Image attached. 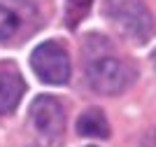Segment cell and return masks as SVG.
Listing matches in <instances>:
<instances>
[{"label": "cell", "mask_w": 156, "mask_h": 147, "mask_svg": "<svg viewBox=\"0 0 156 147\" xmlns=\"http://www.w3.org/2000/svg\"><path fill=\"white\" fill-rule=\"evenodd\" d=\"M103 17L117 31H121L133 42H140V45H144L156 31L154 17L142 0H105Z\"/></svg>", "instance_id": "obj_1"}, {"label": "cell", "mask_w": 156, "mask_h": 147, "mask_svg": "<svg viewBox=\"0 0 156 147\" xmlns=\"http://www.w3.org/2000/svg\"><path fill=\"white\" fill-rule=\"evenodd\" d=\"M86 77L96 94L103 96H119L135 82L133 63L114 56H96L86 65Z\"/></svg>", "instance_id": "obj_2"}, {"label": "cell", "mask_w": 156, "mask_h": 147, "mask_svg": "<svg viewBox=\"0 0 156 147\" xmlns=\"http://www.w3.org/2000/svg\"><path fill=\"white\" fill-rule=\"evenodd\" d=\"M30 68L47 84H65L70 79V56L65 47L54 40H47L33 49Z\"/></svg>", "instance_id": "obj_3"}, {"label": "cell", "mask_w": 156, "mask_h": 147, "mask_svg": "<svg viewBox=\"0 0 156 147\" xmlns=\"http://www.w3.org/2000/svg\"><path fill=\"white\" fill-rule=\"evenodd\" d=\"M28 119H30V126L35 128V133H40L47 140L61 138L65 128V112L54 96L35 98L30 103V110H28Z\"/></svg>", "instance_id": "obj_4"}, {"label": "cell", "mask_w": 156, "mask_h": 147, "mask_svg": "<svg viewBox=\"0 0 156 147\" xmlns=\"http://www.w3.org/2000/svg\"><path fill=\"white\" fill-rule=\"evenodd\" d=\"M16 28H19V17L12 9L0 5V40L12 38L14 33H16Z\"/></svg>", "instance_id": "obj_7"}, {"label": "cell", "mask_w": 156, "mask_h": 147, "mask_svg": "<svg viewBox=\"0 0 156 147\" xmlns=\"http://www.w3.org/2000/svg\"><path fill=\"white\" fill-rule=\"evenodd\" d=\"M77 133L86 138H110V124L100 110H86L77 119Z\"/></svg>", "instance_id": "obj_6"}, {"label": "cell", "mask_w": 156, "mask_h": 147, "mask_svg": "<svg viewBox=\"0 0 156 147\" xmlns=\"http://www.w3.org/2000/svg\"><path fill=\"white\" fill-rule=\"evenodd\" d=\"M70 2H72V5H79V7H86L91 0H70Z\"/></svg>", "instance_id": "obj_8"}, {"label": "cell", "mask_w": 156, "mask_h": 147, "mask_svg": "<svg viewBox=\"0 0 156 147\" xmlns=\"http://www.w3.org/2000/svg\"><path fill=\"white\" fill-rule=\"evenodd\" d=\"M151 58H154V68H156V51H154V56H151Z\"/></svg>", "instance_id": "obj_9"}, {"label": "cell", "mask_w": 156, "mask_h": 147, "mask_svg": "<svg viewBox=\"0 0 156 147\" xmlns=\"http://www.w3.org/2000/svg\"><path fill=\"white\" fill-rule=\"evenodd\" d=\"M26 91V84L16 70H0V117L16 110L21 96Z\"/></svg>", "instance_id": "obj_5"}]
</instances>
